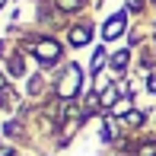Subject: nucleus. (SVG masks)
Returning a JSON list of instances; mask_svg holds the SVG:
<instances>
[{
	"instance_id": "nucleus-1",
	"label": "nucleus",
	"mask_w": 156,
	"mask_h": 156,
	"mask_svg": "<svg viewBox=\"0 0 156 156\" xmlns=\"http://www.w3.org/2000/svg\"><path fill=\"white\" fill-rule=\"evenodd\" d=\"M76 89H80V70H76V67H70L67 73H64L61 86H58V96H61V99H70Z\"/></svg>"
},
{
	"instance_id": "nucleus-2",
	"label": "nucleus",
	"mask_w": 156,
	"mask_h": 156,
	"mask_svg": "<svg viewBox=\"0 0 156 156\" xmlns=\"http://www.w3.org/2000/svg\"><path fill=\"white\" fill-rule=\"evenodd\" d=\"M35 54H38V61H41V64H54V61H58V54H61V48L54 45V41H38Z\"/></svg>"
},
{
	"instance_id": "nucleus-3",
	"label": "nucleus",
	"mask_w": 156,
	"mask_h": 156,
	"mask_svg": "<svg viewBox=\"0 0 156 156\" xmlns=\"http://www.w3.org/2000/svg\"><path fill=\"white\" fill-rule=\"evenodd\" d=\"M121 32H124V16L118 13V16H112L108 23H105V38H118Z\"/></svg>"
},
{
	"instance_id": "nucleus-4",
	"label": "nucleus",
	"mask_w": 156,
	"mask_h": 156,
	"mask_svg": "<svg viewBox=\"0 0 156 156\" xmlns=\"http://www.w3.org/2000/svg\"><path fill=\"white\" fill-rule=\"evenodd\" d=\"M70 41H73V45H86V41H89V29H73Z\"/></svg>"
},
{
	"instance_id": "nucleus-5",
	"label": "nucleus",
	"mask_w": 156,
	"mask_h": 156,
	"mask_svg": "<svg viewBox=\"0 0 156 156\" xmlns=\"http://www.w3.org/2000/svg\"><path fill=\"white\" fill-rule=\"evenodd\" d=\"M112 64H115V67H118V70H121V67H124V64H127V51H118V54H115V58H112Z\"/></svg>"
},
{
	"instance_id": "nucleus-6",
	"label": "nucleus",
	"mask_w": 156,
	"mask_h": 156,
	"mask_svg": "<svg viewBox=\"0 0 156 156\" xmlns=\"http://www.w3.org/2000/svg\"><path fill=\"white\" fill-rule=\"evenodd\" d=\"M102 61H105V54H102V48H99V51L93 54V70H99V67H102Z\"/></svg>"
},
{
	"instance_id": "nucleus-7",
	"label": "nucleus",
	"mask_w": 156,
	"mask_h": 156,
	"mask_svg": "<svg viewBox=\"0 0 156 156\" xmlns=\"http://www.w3.org/2000/svg\"><path fill=\"white\" fill-rule=\"evenodd\" d=\"M127 121H131V124H140V121H144V115H140V112H131V115H127Z\"/></svg>"
},
{
	"instance_id": "nucleus-8",
	"label": "nucleus",
	"mask_w": 156,
	"mask_h": 156,
	"mask_svg": "<svg viewBox=\"0 0 156 156\" xmlns=\"http://www.w3.org/2000/svg\"><path fill=\"white\" fill-rule=\"evenodd\" d=\"M115 102V89H108V93H105V99H102V105H112Z\"/></svg>"
},
{
	"instance_id": "nucleus-9",
	"label": "nucleus",
	"mask_w": 156,
	"mask_h": 156,
	"mask_svg": "<svg viewBox=\"0 0 156 156\" xmlns=\"http://www.w3.org/2000/svg\"><path fill=\"white\" fill-rule=\"evenodd\" d=\"M13 150H10V147H0V156H10Z\"/></svg>"
}]
</instances>
